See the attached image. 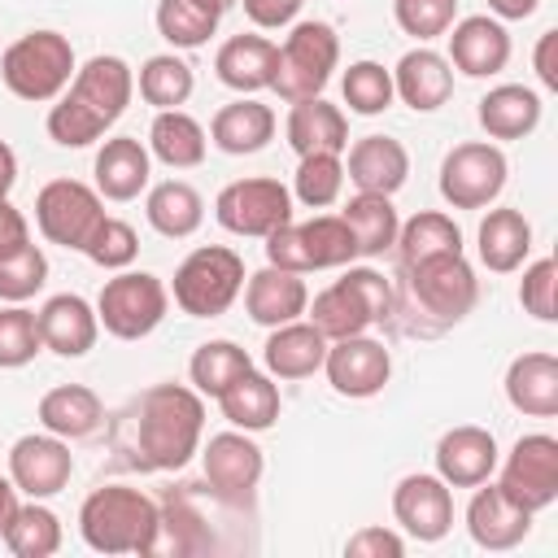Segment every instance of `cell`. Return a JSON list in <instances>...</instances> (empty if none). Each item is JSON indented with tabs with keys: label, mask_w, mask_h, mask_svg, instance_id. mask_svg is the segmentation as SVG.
<instances>
[{
	"label": "cell",
	"mask_w": 558,
	"mask_h": 558,
	"mask_svg": "<svg viewBox=\"0 0 558 558\" xmlns=\"http://www.w3.org/2000/svg\"><path fill=\"white\" fill-rule=\"evenodd\" d=\"M344 554H349V558H401V554H405V536L392 532V527L371 523V527H357V532L344 541Z\"/></svg>",
	"instance_id": "cell-51"
},
{
	"label": "cell",
	"mask_w": 558,
	"mask_h": 558,
	"mask_svg": "<svg viewBox=\"0 0 558 558\" xmlns=\"http://www.w3.org/2000/svg\"><path fill=\"white\" fill-rule=\"evenodd\" d=\"M449 65L466 78H493L510 65V31L506 22L488 17V13H471L462 22H453L449 31Z\"/></svg>",
	"instance_id": "cell-19"
},
{
	"label": "cell",
	"mask_w": 558,
	"mask_h": 558,
	"mask_svg": "<svg viewBox=\"0 0 558 558\" xmlns=\"http://www.w3.org/2000/svg\"><path fill=\"white\" fill-rule=\"evenodd\" d=\"M39 340L44 349H52L57 357H83L96 349V336H100V318H96V305L78 292H57L39 305Z\"/></svg>",
	"instance_id": "cell-22"
},
{
	"label": "cell",
	"mask_w": 558,
	"mask_h": 558,
	"mask_svg": "<svg viewBox=\"0 0 558 558\" xmlns=\"http://www.w3.org/2000/svg\"><path fill=\"white\" fill-rule=\"evenodd\" d=\"M244 257L227 244H201L192 248L179 270H174V305L187 318H218L235 305V296L244 292Z\"/></svg>",
	"instance_id": "cell-7"
},
{
	"label": "cell",
	"mask_w": 558,
	"mask_h": 558,
	"mask_svg": "<svg viewBox=\"0 0 558 558\" xmlns=\"http://www.w3.org/2000/svg\"><path fill=\"white\" fill-rule=\"evenodd\" d=\"M392 92H397V100L410 105L414 113H436V109L453 96V65H449L436 48L418 44V48H410V52L397 61V70H392Z\"/></svg>",
	"instance_id": "cell-25"
},
{
	"label": "cell",
	"mask_w": 558,
	"mask_h": 558,
	"mask_svg": "<svg viewBox=\"0 0 558 558\" xmlns=\"http://www.w3.org/2000/svg\"><path fill=\"white\" fill-rule=\"evenodd\" d=\"M4 545H9V554H17V558H52L57 549H61V519L44 506V501H22L17 506V514H13V523L4 527V536H0Z\"/></svg>",
	"instance_id": "cell-42"
},
{
	"label": "cell",
	"mask_w": 558,
	"mask_h": 558,
	"mask_svg": "<svg viewBox=\"0 0 558 558\" xmlns=\"http://www.w3.org/2000/svg\"><path fill=\"white\" fill-rule=\"evenodd\" d=\"M283 135H288V144H292L296 157H310V153H344L349 148V118H344L340 105H331L323 96H310V100H296L288 109Z\"/></svg>",
	"instance_id": "cell-31"
},
{
	"label": "cell",
	"mask_w": 558,
	"mask_h": 558,
	"mask_svg": "<svg viewBox=\"0 0 558 558\" xmlns=\"http://www.w3.org/2000/svg\"><path fill=\"white\" fill-rule=\"evenodd\" d=\"M340 96L349 105V113L362 118H379L384 109H392L397 92H392V70H384L379 61H353L340 78Z\"/></svg>",
	"instance_id": "cell-44"
},
{
	"label": "cell",
	"mask_w": 558,
	"mask_h": 558,
	"mask_svg": "<svg viewBox=\"0 0 558 558\" xmlns=\"http://www.w3.org/2000/svg\"><path fill=\"white\" fill-rule=\"evenodd\" d=\"M153 22H157V35L170 48H201L218 31V17L209 9H201L196 0H157Z\"/></svg>",
	"instance_id": "cell-45"
},
{
	"label": "cell",
	"mask_w": 558,
	"mask_h": 558,
	"mask_svg": "<svg viewBox=\"0 0 558 558\" xmlns=\"http://www.w3.org/2000/svg\"><path fill=\"white\" fill-rule=\"evenodd\" d=\"M74 48L61 31H26L13 39L0 57V78L17 100L48 105L57 100L74 78Z\"/></svg>",
	"instance_id": "cell-6"
},
{
	"label": "cell",
	"mask_w": 558,
	"mask_h": 558,
	"mask_svg": "<svg viewBox=\"0 0 558 558\" xmlns=\"http://www.w3.org/2000/svg\"><path fill=\"white\" fill-rule=\"evenodd\" d=\"M466 532L480 549L488 554H501V549H514L527 541L532 532V510H523L519 501H510L493 480L475 484L471 501H466Z\"/></svg>",
	"instance_id": "cell-20"
},
{
	"label": "cell",
	"mask_w": 558,
	"mask_h": 558,
	"mask_svg": "<svg viewBox=\"0 0 558 558\" xmlns=\"http://www.w3.org/2000/svg\"><path fill=\"white\" fill-rule=\"evenodd\" d=\"M327 384L349 397V401H366L379 397L384 384L392 379V353L384 349V340L375 336H344V340H327V357H323Z\"/></svg>",
	"instance_id": "cell-16"
},
{
	"label": "cell",
	"mask_w": 558,
	"mask_h": 558,
	"mask_svg": "<svg viewBox=\"0 0 558 558\" xmlns=\"http://www.w3.org/2000/svg\"><path fill=\"white\" fill-rule=\"evenodd\" d=\"M310 305V288L301 275L279 270V266H262L244 279V310L257 327H279L301 318Z\"/></svg>",
	"instance_id": "cell-27"
},
{
	"label": "cell",
	"mask_w": 558,
	"mask_h": 558,
	"mask_svg": "<svg viewBox=\"0 0 558 558\" xmlns=\"http://www.w3.org/2000/svg\"><path fill=\"white\" fill-rule=\"evenodd\" d=\"M92 174H96V192L105 201H118V205L122 201H135L148 187L153 153L135 135H113V140L100 144V153L92 161Z\"/></svg>",
	"instance_id": "cell-26"
},
{
	"label": "cell",
	"mask_w": 558,
	"mask_h": 558,
	"mask_svg": "<svg viewBox=\"0 0 558 558\" xmlns=\"http://www.w3.org/2000/svg\"><path fill=\"white\" fill-rule=\"evenodd\" d=\"M44 349L39 340V318L26 305H0V371H17L26 362H35V353Z\"/></svg>",
	"instance_id": "cell-47"
},
{
	"label": "cell",
	"mask_w": 558,
	"mask_h": 558,
	"mask_svg": "<svg viewBox=\"0 0 558 558\" xmlns=\"http://www.w3.org/2000/svg\"><path fill=\"white\" fill-rule=\"evenodd\" d=\"M135 87H140V100H144V105H153V109H179V105H187L196 78H192V65H187L183 57L157 52V57H148V61L140 65Z\"/></svg>",
	"instance_id": "cell-41"
},
{
	"label": "cell",
	"mask_w": 558,
	"mask_h": 558,
	"mask_svg": "<svg viewBox=\"0 0 558 558\" xmlns=\"http://www.w3.org/2000/svg\"><path fill=\"white\" fill-rule=\"evenodd\" d=\"M401 275H405L410 301H414L436 327L462 323V318L475 310V301H480V279H475L466 253H440V257L401 266Z\"/></svg>",
	"instance_id": "cell-9"
},
{
	"label": "cell",
	"mask_w": 558,
	"mask_h": 558,
	"mask_svg": "<svg viewBox=\"0 0 558 558\" xmlns=\"http://www.w3.org/2000/svg\"><path fill=\"white\" fill-rule=\"evenodd\" d=\"M26 244H31V222H26V214L13 209L9 201H0V257L17 253V248H26Z\"/></svg>",
	"instance_id": "cell-53"
},
{
	"label": "cell",
	"mask_w": 558,
	"mask_h": 558,
	"mask_svg": "<svg viewBox=\"0 0 558 558\" xmlns=\"http://www.w3.org/2000/svg\"><path fill=\"white\" fill-rule=\"evenodd\" d=\"M201 471H205V484L218 497L240 501V506H253V493H257L262 471H266V453L253 440V432H240V427L214 432L201 445Z\"/></svg>",
	"instance_id": "cell-15"
},
{
	"label": "cell",
	"mask_w": 558,
	"mask_h": 558,
	"mask_svg": "<svg viewBox=\"0 0 558 558\" xmlns=\"http://www.w3.org/2000/svg\"><path fill=\"white\" fill-rule=\"evenodd\" d=\"M35 414H39L44 432H52L61 440H87L105 423V401L87 384H57L39 397Z\"/></svg>",
	"instance_id": "cell-33"
},
{
	"label": "cell",
	"mask_w": 558,
	"mask_h": 558,
	"mask_svg": "<svg viewBox=\"0 0 558 558\" xmlns=\"http://www.w3.org/2000/svg\"><path fill=\"white\" fill-rule=\"evenodd\" d=\"M506 401L527 418H554L558 414V357L545 349L519 353L506 366Z\"/></svg>",
	"instance_id": "cell-29"
},
{
	"label": "cell",
	"mask_w": 558,
	"mask_h": 558,
	"mask_svg": "<svg viewBox=\"0 0 558 558\" xmlns=\"http://www.w3.org/2000/svg\"><path fill=\"white\" fill-rule=\"evenodd\" d=\"M78 536L96 554H157L161 506L131 484L92 488L78 506Z\"/></svg>",
	"instance_id": "cell-3"
},
{
	"label": "cell",
	"mask_w": 558,
	"mask_h": 558,
	"mask_svg": "<svg viewBox=\"0 0 558 558\" xmlns=\"http://www.w3.org/2000/svg\"><path fill=\"white\" fill-rule=\"evenodd\" d=\"M532 65L545 92H558V31H541L536 48H532Z\"/></svg>",
	"instance_id": "cell-54"
},
{
	"label": "cell",
	"mask_w": 558,
	"mask_h": 558,
	"mask_svg": "<svg viewBox=\"0 0 558 558\" xmlns=\"http://www.w3.org/2000/svg\"><path fill=\"white\" fill-rule=\"evenodd\" d=\"M74 475V453H70V440L52 436V432H31V436H17L13 449H9V480L17 484L22 497H35V501H48L57 497Z\"/></svg>",
	"instance_id": "cell-17"
},
{
	"label": "cell",
	"mask_w": 558,
	"mask_h": 558,
	"mask_svg": "<svg viewBox=\"0 0 558 558\" xmlns=\"http://www.w3.org/2000/svg\"><path fill=\"white\" fill-rule=\"evenodd\" d=\"M170 310V292L157 275L148 270H113V279H105L100 296H96V318L109 336L118 340H144L161 327Z\"/></svg>",
	"instance_id": "cell-10"
},
{
	"label": "cell",
	"mask_w": 558,
	"mask_h": 558,
	"mask_svg": "<svg viewBox=\"0 0 558 558\" xmlns=\"http://www.w3.org/2000/svg\"><path fill=\"white\" fill-rule=\"evenodd\" d=\"M392 17L410 39L432 44L458 22V0H392Z\"/></svg>",
	"instance_id": "cell-49"
},
{
	"label": "cell",
	"mask_w": 558,
	"mask_h": 558,
	"mask_svg": "<svg viewBox=\"0 0 558 558\" xmlns=\"http://www.w3.org/2000/svg\"><path fill=\"white\" fill-rule=\"evenodd\" d=\"M13 183H17V157H13V148L0 140V201H9Z\"/></svg>",
	"instance_id": "cell-56"
},
{
	"label": "cell",
	"mask_w": 558,
	"mask_h": 558,
	"mask_svg": "<svg viewBox=\"0 0 558 558\" xmlns=\"http://www.w3.org/2000/svg\"><path fill=\"white\" fill-rule=\"evenodd\" d=\"M135 96V74L122 57L113 52H96L92 61H83L70 78V87L52 100L48 109V135L61 148H87L96 144L131 105Z\"/></svg>",
	"instance_id": "cell-2"
},
{
	"label": "cell",
	"mask_w": 558,
	"mask_h": 558,
	"mask_svg": "<svg viewBox=\"0 0 558 558\" xmlns=\"http://www.w3.org/2000/svg\"><path fill=\"white\" fill-rule=\"evenodd\" d=\"M323 357H327V336L310 318L270 327L262 344V366L270 379H310L314 371H323Z\"/></svg>",
	"instance_id": "cell-24"
},
{
	"label": "cell",
	"mask_w": 558,
	"mask_h": 558,
	"mask_svg": "<svg viewBox=\"0 0 558 558\" xmlns=\"http://www.w3.org/2000/svg\"><path fill=\"white\" fill-rule=\"evenodd\" d=\"M292 201H301L305 209H327L340 201L344 192V157L340 153H310L301 157L296 174H292Z\"/></svg>",
	"instance_id": "cell-43"
},
{
	"label": "cell",
	"mask_w": 558,
	"mask_h": 558,
	"mask_svg": "<svg viewBox=\"0 0 558 558\" xmlns=\"http://www.w3.org/2000/svg\"><path fill=\"white\" fill-rule=\"evenodd\" d=\"M392 248H397L401 266H414V262H427L440 253H462V227L440 209H418L414 218L401 222Z\"/></svg>",
	"instance_id": "cell-39"
},
{
	"label": "cell",
	"mask_w": 558,
	"mask_h": 558,
	"mask_svg": "<svg viewBox=\"0 0 558 558\" xmlns=\"http://www.w3.org/2000/svg\"><path fill=\"white\" fill-rule=\"evenodd\" d=\"M240 4H244L248 22L257 31H279V26H292L296 22V13H301L305 0H240Z\"/></svg>",
	"instance_id": "cell-52"
},
{
	"label": "cell",
	"mask_w": 558,
	"mask_h": 558,
	"mask_svg": "<svg viewBox=\"0 0 558 558\" xmlns=\"http://www.w3.org/2000/svg\"><path fill=\"white\" fill-rule=\"evenodd\" d=\"M205 397L187 384H153L131 401L126 449L140 471H179L201 453Z\"/></svg>",
	"instance_id": "cell-1"
},
{
	"label": "cell",
	"mask_w": 558,
	"mask_h": 558,
	"mask_svg": "<svg viewBox=\"0 0 558 558\" xmlns=\"http://www.w3.org/2000/svg\"><path fill=\"white\" fill-rule=\"evenodd\" d=\"M244 371H253V357L235 344V340H205V344H196V353H192V362H187V379H192V388L201 392V397H222Z\"/></svg>",
	"instance_id": "cell-40"
},
{
	"label": "cell",
	"mask_w": 558,
	"mask_h": 558,
	"mask_svg": "<svg viewBox=\"0 0 558 558\" xmlns=\"http://www.w3.org/2000/svg\"><path fill=\"white\" fill-rule=\"evenodd\" d=\"M497 458H501L497 453V436L488 427H475V423L449 427L436 440V475L449 488H475V484L493 480Z\"/></svg>",
	"instance_id": "cell-21"
},
{
	"label": "cell",
	"mask_w": 558,
	"mask_h": 558,
	"mask_svg": "<svg viewBox=\"0 0 558 558\" xmlns=\"http://www.w3.org/2000/svg\"><path fill=\"white\" fill-rule=\"evenodd\" d=\"M475 248H480V262L493 270V275H510L527 262L532 253V222L523 218V209H510V205H497L480 218V231H475Z\"/></svg>",
	"instance_id": "cell-32"
},
{
	"label": "cell",
	"mask_w": 558,
	"mask_h": 558,
	"mask_svg": "<svg viewBox=\"0 0 558 558\" xmlns=\"http://www.w3.org/2000/svg\"><path fill=\"white\" fill-rule=\"evenodd\" d=\"M519 305H523L536 323H554V318H558V262H554V257H536L532 266H523Z\"/></svg>",
	"instance_id": "cell-50"
},
{
	"label": "cell",
	"mask_w": 558,
	"mask_h": 558,
	"mask_svg": "<svg viewBox=\"0 0 558 558\" xmlns=\"http://www.w3.org/2000/svg\"><path fill=\"white\" fill-rule=\"evenodd\" d=\"M100 218H105V196L78 179H52L35 192V227L48 244L83 253Z\"/></svg>",
	"instance_id": "cell-12"
},
{
	"label": "cell",
	"mask_w": 558,
	"mask_h": 558,
	"mask_svg": "<svg viewBox=\"0 0 558 558\" xmlns=\"http://www.w3.org/2000/svg\"><path fill=\"white\" fill-rule=\"evenodd\" d=\"M340 65V35L331 22H296L288 31L283 44H275V74H270V92L288 105L323 96V87L331 83V70Z\"/></svg>",
	"instance_id": "cell-5"
},
{
	"label": "cell",
	"mask_w": 558,
	"mask_h": 558,
	"mask_svg": "<svg viewBox=\"0 0 558 558\" xmlns=\"http://www.w3.org/2000/svg\"><path fill=\"white\" fill-rule=\"evenodd\" d=\"M205 148H209V135L205 126L183 113V109H157L153 126H148V153L170 166V170H196L205 161Z\"/></svg>",
	"instance_id": "cell-36"
},
{
	"label": "cell",
	"mask_w": 558,
	"mask_h": 558,
	"mask_svg": "<svg viewBox=\"0 0 558 558\" xmlns=\"http://www.w3.org/2000/svg\"><path fill=\"white\" fill-rule=\"evenodd\" d=\"M305 314L327 340H344V336H362L375 323H388L397 314V296H392V283L384 279V270L349 262V270L336 283H327L305 305Z\"/></svg>",
	"instance_id": "cell-4"
},
{
	"label": "cell",
	"mask_w": 558,
	"mask_h": 558,
	"mask_svg": "<svg viewBox=\"0 0 558 558\" xmlns=\"http://www.w3.org/2000/svg\"><path fill=\"white\" fill-rule=\"evenodd\" d=\"M218 410L231 427L240 432H266L279 423V410H283V397H279V384L266 375V371H244L222 397H218Z\"/></svg>",
	"instance_id": "cell-35"
},
{
	"label": "cell",
	"mask_w": 558,
	"mask_h": 558,
	"mask_svg": "<svg viewBox=\"0 0 558 558\" xmlns=\"http://www.w3.org/2000/svg\"><path fill=\"white\" fill-rule=\"evenodd\" d=\"M488 9H493L497 22H523L541 9V0H488Z\"/></svg>",
	"instance_id": "cell-55"
},
{
	"label": "cell",
	"mask_w": 558,
	"mask_h": 558,
	"mask_svg": "<svg viewBox=\"0 0 558 558\" xmlns=\"http://www.w3.org/2000/svg\"><path fill=\"white\" fill-rule=\"evenodd\" d=\"M214 74H218L222 87H231L240 96H253V92L270 87L275 44L266 35H231V39H222V48L214 57Z\"/></svg>",
	"instance_id": "cell-34"
},
{
	"label": "cell",
	"mask_w": 558,
	"mask_h": 558,
	"mask_svg": "<svg viewBox=\"0 0 558 558\" xmlns=\"http://www.w3.org/2000/svg\"><path fill=\"white\" fill-rule=\"evenodd\" d=\"M83 253H87V262H96L100 270H126V266L140 257V235H135L131 222L105 214L100 227L92 231V240L83 244Z\"/></svg>",
	"instance_id": "cell-48"
},
{
	"label": "cell",
	"mask_w": 558,
	"mask_h": 558,
	"mask_svg": "<svg viewBox=\"0 0 558 558\" xmlns=\"http://www.w3.org/2000/svg\"><path fill=\"white\" fill-rule=\"evenodd\" d=\"M144 214H148V227L166 240H187L201 231L205 222V201L192 183L183 179H166L157 187H148V201H144Z\"/></svg>",
	"instance_id": "cell-38"
},
{
	"label": "cell",
	"mask_w": 558,
	"mask_h": 558,
	"mask_svg": "<svg viewBox=\"0 0 558 558\" xmlns=\"http://www.w3.org/2000/svg\"><path fill=\"white\" fill-rule=\"evenodd\" d=\"M17 484L13 480H0V536H4V527L13 523V514H17Z\"/></svg>",
	"instance_id": "cell-57"
},
{
	"label": "cell",
	"mask_w": 558,
	"mask_h": 558,
	"mask_svg": "<svg viewBox=\"0 0 558 558\" xmlns=\"http://www.w3.org/2000/svg\"><path fill=\"white\" fill-rule=\"evenodd\" d=\"M214 218L231 231V235H257L266 240L275 227L292 222V192L279 179H235L218 192L214 201Z\"/></svg>",
	"instance_id": "cell-14"
},
{
	"label": "cell",
	"mask_w": 558,
	"mask_h": 558,
	"mask_svg": "<svg viewBox=\"0 0 558 558\" xmlns=\"http://www.w3.org/2000/svg\"><path fill=\"white\" fill-rule=\"evenodd\" d=\"M357 262V244L340 214H314L310 222H283L266 235V266L310 275Z\"/></svg>",
	"instance_id": "cell-8"
},
{
	"label": "cell",
	"mask_w": 558,
	"mask_h": 558,
	"mask_svg": "<svg viewBox=\"0 0 558 558\" xmlns=\"http://www.w3.org/2000/svg\"><path fill=\"white\" fill-rule=\"evenodd\" d=\"M44 283H48V257L35 240L26 248L0 257V301L4 305H26Z\"/></svg>",
	"instance_id": "cell-46"
},
{
	"label": "cell",
	"mask_w": 558,
	"mask_h": 558,
	"mask_svg": "<svg viewBox=\"0 0 558 558\" xmlns=\"http://www.w3.org/2000/svg\"><path fill=\"white\" fill-rule=\"evenodd\" d=\"M353 244H357V257H384L392 244H397V231H401V218H397V205L392 196H379V192H357L344 201L340 209Z\"/></svg>",
	"instance_id": "cell-37"
},
{
	"label": "cell",
	"mask_w": 558,
	"mask_h": 558,
	"mask_svg": "<svg viewBox=\"0 0 558 558\" xmlns=\"http://www.w3.org/2000/svg\"><path fill=\"white\" fill-rule=\"evenodd\" d=\"M196 4H201V9H209L214 17H222V13H227V9H235L240 0H196Z\"/></svg>",
	"instance_id": "cell-58"
},
{
	"label": "cell",
	"mask_w": 558,
	"mask_h": 558,
	"mask_svg": "<svg viewBox=\"0 0 558 558\" xmlns=\"http://www.w3.org/2000/svg\"><path fill=\"white\" fill-rule=\"evenodd\" d=\"M349 161H344V179L357 187V192H379V196H392L405 187L410 179V153L401 140L392 135H362L353 140V148H344Z\"/></svg>",
	"instance_id": "cell-23"
},
{
	"label": "cell",
	"mask_w": 558,
	"mask_h": 558,
	"mask_svg": "<svg viewBox=\"0 0 558 558\" xmlns=\"http://www.w3.org/2000/svg\"><path fill=\"white\" fill-rule=\"evenodd\" d=\"M270 140H275V109L253 100V96H240V100L222 105L209 122V144L227 157L262 153Z\"/></svg>",
	"instance_id": "cell-30"
},
{
	"label": "cell",
	"mask_w": 558,
	"mask_h": 558,
	"mask_svg": "<svg viewBox=\"0 0 558 558\" xmlns=\"http://www.w3.org/2000/svg\"><path fill=\"white\" fill-rule=\"evenodd\" d=\"M392 519L418 545H436L453 527V488L440 475L414 471L392 488Z\"/></svg>",
	"instance_id": "cell-18"
},
{
	"label": "cell",
	"mask_w": 558,
	"mask_h": 558,
	"mask_svg": "<svg viewBox=\"0 0 558 558\" xmlns=\"http://www.w3.org/2000/svg\"><path fill=\"white\" fill-rule=\"evenodd\" d=\"M497 488L519 501L523 510L541 514L558 501V440L549 432H527L510 445L506 458H497Z\"/></svg>",
	"instance_id": "cell-13"
},
{
	"label": "cell",
	"mask_w": 558,
	"mask_h": 558,
	"mask_svg": "<svg viewBox=\"0 0 558 558\" xmlns=\"http://www.w3.org/2000/svg\"><path fill=\"white\" fill-rule=\"evenodd\" d=\"M506 174H510V161L497 144L466 140V144H453L440 161V196L453 209H488L501 196Z\"/></svg>",
	"instance_id": "cell-11"
},
{
	"label": "cell",
	"mask_w": 558,
	"mask_h": 558,
	"mask_svg": "<svg viewBox=\"0 0 558 558\" xmlns=\"http://www.w3.org/2000/svg\"><path fill=\"white\" fill-rule=\"evenodd\" d=\"M541 113H545V100L536 87H523V83H497L480 96V126L488 140H527L536 126H541Z\"/></svg>",
	"instance_id": "cell-28"
}]
</instances>
